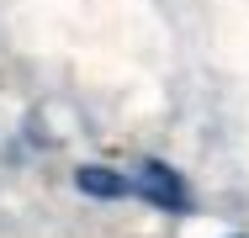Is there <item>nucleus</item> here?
Here are the masks:
<instances>
[{
    "mask_svg": "<svg viewBox=\"0 0 249 238\" xmlns=\"http://www.w3.org/2000/svg\"><path fill=\"white\" fill-rule=\"evenodd\" d=\"M133 196H143L149 206L175 212V217H186V212L196 206V196H191V186H186V175L170 170L164 159H143V164H138V175H133Z\"/></svg>",
    "mask_w": 249,
    "mask_h": 238,
    "instance_id": "obj_1",
    "label": "nucleus"
},
{
    "mask_svg": "<svg viewBox=\"0 0 249 238\" xmlns=\"http://www.w3.org/2000/svg\"><path fill=\"white\" fill-rule=\"evenodd\" d=\"M74 186L90 201H122V196H133V180L122 170H111V164H80L74 170Z\"/></svg>",
    "mask_w": 249,
    "mask_h": 238,
    "instance_id": "obj_2",
    "label": "nucleus"
}]
</instances>
